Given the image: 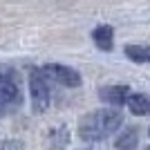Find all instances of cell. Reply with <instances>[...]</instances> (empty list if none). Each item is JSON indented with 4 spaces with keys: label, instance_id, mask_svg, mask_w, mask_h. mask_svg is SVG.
Instances as JSON below:
<instances>
[{
    "label": "cell",
    "instance_id": "obj_1",
    "mask_svg": "<svg viewBox=\"0 0 150 150\" xmlns=\"http://www.w3.org/2000/svg\"><path fill=\"white\" fill-rule=\"evenodd\" d=\"M123 123V114L117 108H108V110H94L85 114L79 121V134L85 141H101V139L114 134V130Z\"/></svg>",
    "mask_w": 150,
    "mask_h": 150
},
{
    "label": "cell",
    "instance_id": "obj_2",
    "mask_svg": "<svg viewBox=\"0 0 150 150\" xmlns=\"http://www.w3.org/2000/svg\"><path fill=\"white\" fill-rule=\"evenodd\" d=\"M29 94L34 112H45L50 105V85H47V79L40 69H34L29 74Z\"/></svg>",
    "mask_w": 150,
    "mask_h": 150
},
{
    "label": "cell",
    "instance_id": "obj_3",
    "mask_svg": "<svg viewBox=\"0 0 150 150\" xmlns=\"http://www.w3.org/2000/svg\"><path fill=\"white\" fill-rule=\"evenodd\" d=\"M43 74H50L54 81H58L65 88H79L81 85V74L76 69L67 67V65H58V63H52V65H45Z\"/></svg>",
    "mask_w": 150,
    "mask_h": 150
},
{
    "label": "cell",
    "instance_id": "obj_4",
    "mask_svg": "<svg viewBox=\"0 0 150 150\" xmlns=\"http://www.w3.org/2000/svg\"><path fill=\"white\" fill-rule=\"evenodd\" d=\"M20 103V92H18V85L11 76H5L0 74V105L5 112H11L16 110Z\"/></svg>",
    "mask_w": 150,
    "mask_h": 150
},
{
    "label": "cell",
    "instance_id": "obj_5",
    "mask_svg": "<svg viewBox=\"0 0 150 150\" xmlns=\"http://www.w3.org/2000/svg\"><path fill=\"white\" fill-rule=\"evenodd\" d=\"M92 40H94V45H96L99 50L110 52L114 47V29L110 25H99L92 31Z\"/></svg>",
    "mask_w": 150,
    "mask_h": 150
},
{
    "label": "cell",
    "instance_id": "obj_6",
    "mask_svg": "<svg viewBox=\"0 0 150 150\" xmlns=\"http://www.w3.org/2000/svg\"><path fill=\"white\" fill-rule=\"evenodd\" d=\"M128 94H130V90L125 88V85H110V88L101 90V99L105 101V103H110L112 108H119V105L125 103Z\"/></svg>",
    "mask_w": 150,
    "mask_h": 150
},
{
    "label": "cell",
    "instance_id": "obj_7",
    "mask_svg": "<svg viewBox=\"0 0 150 150\" xmlns=\"http://www.w3.org/2000/svg\"><path fill=\"white\" fill-rule=\"evenodd\" d=\"M137 146H139L137 128H125L119 137L114 139V148L117 150H137Z\"/></svg>",
    "mask_w": 150,
    "mask_h": 150
},
{
    "label": "cell",
    "instance_id": "obj_8",
    "mask_svg": "<svg viewBox=\"0 0 150 150\" xmlns=\"http://www.w3.org/2000/svg\"><path fill=\"white\" fill-rule=\"evenodd\" d=\"M125 105L130 108V112H132V114L144 117V114H148V110H150V101H148V96H146V94L134 92V94H128Z\"/></svg>",
    "mask_w": 150,
    "mask_h": 150
},
{
    "label": "cell",
    "instance_id": "obj_9",
    "mask_svg": "<svg viewBox=\"0 0 150 150\" xmlns=\"http://www.w3.org/2000/svg\"><path fill=\"white\" fill-rule=\"evenodd\" d=\"M125 56L134 63H146L150 58V50L146 45H128L125 47Z\"/></svg>",
    "mask_w": 150,
    "mask_h": 150
},
{
    "label": "cell",
    "instance_id": "obj_10",
    "mask_svg": "<svg viewBox=\"0 0 150 150\" xmlns=\"http://www.w3.org/2000/svg\"><path fill=\"white\" fill-rule=\"evenodd\" d=\"M63 132H67V128H65V125L54 128V130L50 132V148H52V150H65V146H67V137L61 139Z\"/></svg>",
    "mask_w": 150,
    "mask_h": 150
},
{
    "label": "cell",
    "instance_id": "obj_11",
    "mask_svg": "<svg viewBox=\"0 0 150 150\" xmlns=\"http://www.w3.org/2000/svg\"><path fill=\"white\" fill-rule=\"evenodd\" d=\"M0 150H23V144L20 141H5L0 146Z\"/></svg>",
    "mask_w": 150,
    "mask_h": 150
},
{
    "label": "cell",
    "instance_id": "obj_12",
    "mask_svg": "<svg viewBox=\"0 0 150 150\" xmlns=\"http://www.w3.org/2000/svg\"><path fill=\"white\" fill-rule=\"evenodd\" d=\"M2 112H5V110H2V105H0V114H2Z\"/></svg>",
    "mask_w": 150,
    "mask_h": 150
}]
</instances>
